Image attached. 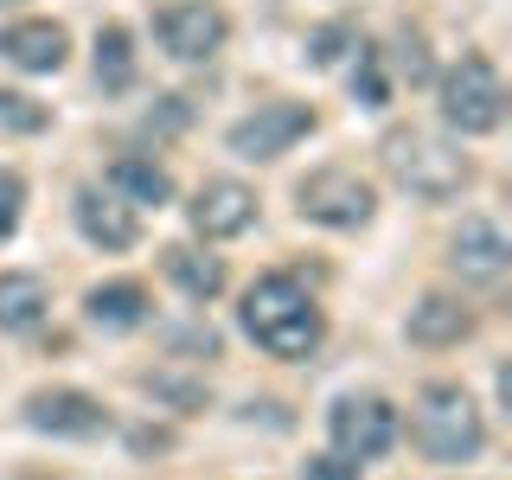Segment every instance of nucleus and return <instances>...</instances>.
Instances as JSON below:
<instances>
[{
    "label": "nucleus",
    "instance_id": "2eb2a0df",
    "mask_svg": "<svg viewBox=\"0 0 512 480\" xmlns=\"http://www.w3.org/2000/svg\"><path fill=\"white\" fill-rule=\"evenodd\" d=\"M404 333L416 346H461L474 333V314H468V301H455V295H423L410 308Z\"/></svg>",
    "mask_w": 512,
    "mask_h": 480
},
{
    "label": "nucleus",
    "instance_id": "393cba45",
    "mask_svg": "<svg viewBox=\"0 0 512 480\" xmlns=\"http://www.w3.org/2000/svg\"><path fill=\"white\" fill-rule=\"evenodd\" d=\"M0 7H13V0H0Z\"/></svg>",
    "mask_w": 512,
    "mask_h": 480
},
{
    "label": "nucleus",
    "instance_id": "f03ea898",
    "mask_svg": "<svg viewBox=\"0 0 512 480\" xmlns=\"http://www.w3.org/2000/svg\"><path fill=\"white\" fill-rule=\"evenodd\" d=\"M378 160L410 199H429V205L468 192V180H474V160L448 135H436V128H391V135L378 141Z\"/></svg>",
    "mask_w": 512,
    "mask_h": 480
},
{
    "label": "nucleus",
    "instance_id": "a211bd4d",
    "mask_svg": "<svg viewBox=\"0 0 512 480\" xmlns=\"http://www.w3.org/2000/svg\"><path fill=\"white\" fill-rule=\"evenodd\" d=\"M160 269H167V282L180 288L186 301H212L218 288H224V263H218V256H205V250H192V244H173L167 256H160Z\"/></svg>",
    "mask_w": 512,
    "mask_h": 480
},
{
    "label": "nucleus",
    "instance_id": "39448f33",
    "mask_svg": "<svg viewBox=\"0 0 512 480\" xmlns=\"http://www.w3.org/2000/svg\"><path fill=\"white\" fill-rule=\"evenodd\" d=\"M442 122L455 128V135H493V128L506 122V84H500V71H493V58L468 52L461 64L442 71Z\"/></svg>",
    "mask_w": 512,
    "mask_h": 480
},
{
    "label": "nucleus",
    "instance_id": "9b49d317",
    "mask_svg": "<svg viewBox=\"0 0 512 480\" xmlns=\"http://www.w3.org/2000/svg\"><path fill=\"white\" fill-rule=\"evenodd\" d=\"M448 263H455L461 282H500L512 269V244L493 218H461L455 244H448Z\"/></svg>",
    "mask_w": 512,
    "mask_h": 480
},
{
    "label": "nucleus",
    "instance_id": "dca6fc26",
    "mask_svg": "<svg viewBox=\"0 0 512 480\" xmlns=\"http://www.w3.org/2000/svg\"><path fill=\"white\" fill-rule=\"evenodd\" d=\"M148 288L141 282H96L90 295H84V320L90 327H103V333H135L141 320H148Z\"/></svg>",
    "mask_w": 512,
    "mask_h": 480
},
{
    "label": "nucleus",
    "instance_id": "0eeeda50",
    "mask_svg": "<svg viewBox=\"0 0 512 480\" xmlns=\"http://www.w3.org/2000/svg\"><path fill=\"white\" fill-rule=\"evenodd\" d=\"M154 39L173 64H212L231 39V20L212 7V0H173V7L154 13Z\"/></svg>",
    "mask_w": 512,
    "mask_h": 480
},
{
    "label": "nucleus",
    "instance_id": "f3484780",
    "mask_svg": "<svg viewBox=\"0 0 512 480\" xmlns=\"http://www.w3.org/2000/svg\"><path fill=\"white\" fill-rule=\"evenodd\" d=\"M52 308V288L32 269H0V333H32Z\"/></svg>",
    "mask_w": 512,
    "mask_h": 480
},
{
    "label": "nucleus",
    "instance_id": "6ab92c4d",
    "mask_svg": "<svg viewBox=\"0 0 512 480\" xmlns=\"http://www.w3.org/2000/svg\"><path fill=\"white\" fill-rule=\"evenodd\" d=\"M96 84L109 96H122L135 84V32L128 26H103L96 32Z\"/></svg>",
    "mask_w": 512,
    "mask_h": 480
},
{
    "label": "nucleus",
    "instance_id": "4be33fe9",
    "mask_svg": "<svg viewBox=\"0 0 512 480\" xmlns=\"http://www.w3.org/2000/svg\"><path fill=\"white\" fill-rule=\"evenodd\" d=\"M352 96H359L365 109H384V96H391V84H384V71H378V52H365V45H359V71H352Z\"/></svg>",
    "mask_w": 512,
    "mask_h": 480
},
{
    "label": "nucleus",
    "instance_id": "f8f14e48",
    "mask_svg": "<svg viewBox=\"0 0 512 480\" xmlns=\"http://www.w3.org/2000/svg\"><path fill=\"white\" fill-rule=\"evenodd\" d=\"M71 218H77V231H84L96 250H135V237H141L135 205H122L109 186H84L77 205H71Z\"/></svg>",
    "mask_w": 512,
    "mask_h": 480
},
{
    "label": "nucleus",
    "instance_id": "1a4fd4ad",
    "mask_svg": "<svg viewBox=\"0 0 512 480\" xmlns=\"http://www.w3.org/2000/svg\"><path fill=\"white\" fill-rule=\"evenodd\" d=\"M26 423L39 436H71V442H90L109 429V410L96 404L90 391H71V384H52V391H32L26 397Z\"/></svg>",
    "mask_w": 512,
    "mask_h": 480
},
{
    "label": "nucleus",
    "instance_id": "6e6552de",
    "mask_svg": "<svg viewBox=\"0 0 512 480\" xmlns=\"http://www.w3.org/2000/svg\"><path fill=\"white\" fill-rule=\"evenodd\" d=\"M314 135V109L308 103H256L244 122H231V154L237 160H282L295 141Z\"/></svg>",
    "mask_w": 512,
    "mask_h": 480
},
{
    "label": "nucleus",
    "instance_id": "f257e3e1",
    "mask_svg": "<svg viewBox=\"0 0 512 480\" xmlns=\"http://www.w3.org/2000/svg\"><path fill=\"white\" fill-rule=\"evenodd\" d=\"M237 320H244V333L269 359H314L320 340H327V314H320V301L295 276H256L244 288Z\"/></svg>",
    "mask_w": 512,
    "mask_h": 480
},
{
    "label": "nucleus",
    "instance_id": "b1692460",
    "mask_svg": "<svg viewBox=\"0 0 512 480\" xmlns=\"http://www.w3.org/2000/svg\"><path fill=\"white\" fill-rule=\"evenodd\" d=\"M397 64H404V71H410V77H429V58H423V39H404V58H397Z\"/></svg>",
    "mask_w": 512,
    "mask_h": 480
},
{
    "label": "nucleus",
    "instance_id": "7ed1b4c3",
    "mask_svg": "<svg viewBox=\"0 0 512 480\" xmlns=\"http://www.w3.org/2000/svg\"><path fill=\"white\" fill-rule=\"evenodd\" d=\"M410 442L423 448L429 461H474L487 448V416L468 397V384H423L410 404Z\"/></svg>",
    "mask_w": 512,
    "mask_h": 480
},
{
    "label": "nucleus",
    "instance_id": "aec40b11",
    "mask_svg": "<svg viewBox=\"0 0 512 480\" xmlns=\"http://www.w3.org/2000/svg\"><path fill=\"white\" fill-rule=\"evenodd\" d=\"M45 122H52L45 103H32V96H20V90H0V128H13V135H39Z\"/></svg>",
    "mask_w": 512,
    "mask_h": 480
},
{
    "label": "nucleus",
    "instance_id": "9d476101",
    "mask_svg": "<svg viewBox=\"0 0 512 480\" xmlns=\"http://www.w3.org/2000/svg\"><path fill=\"white\" fill-rule=\"evenodd\" d=\"M186 218H192V231H199L205 244H224V237H244L250 224H256V192H250L244 180H205L199 192H192Z\"/></svg>",
    "mask_w": 512,
    "mask_h": 480
},
{
    "label": "nucleus",
    "instance_id": "20e7f679",
    "mask_svg": "<svg viewBox=\"0 0 512 480\" xmlns=\"http://www.w3.org/2000/svg\"><path fill=\"white\" fill-rule=\"evenodd\" d=\"M327 436H333V455L352 461V468H365V461L391 455L397 436H404V416H397L391 397L378 391H346L340 404L327 410Z\"/></svg>",
    "mask_w": 512,
    "mask_h": 480
},
{
    "label": "nucleus",
    "instance_id": "4468645a",
    "mask_svg": "<svg viewBox=\"0 0 512 480\" xmlns=\"http://www.w3.org/2000/svg\"><path fill=\"white\" fill-rule=\"evenodd\" d=\"M103 186L116 192L122 205H135V212H141V205H154V212H160V205L173 199V173L160 167V160H148V154H116V160H109V173H103Z\"/></svg>",
    "mask_w": 512,
    "mask_h": 480
},
{
    "label": "nucleus",
    "instance_id": "423d86ee",
    "mask_svg": "<svg viewBox=\"0 0 512 480\" xmlns=\"http://www.w3.org/2000/svg\"><path fill=\"white\" fill-rule=\"evenodd\" d=\"M295 205L320 231H359V224H372V212H378V192L352 167H320L295 186Z\"/></svg>",
    "mask_w": 512,
    "mask_h": 480
},
{
    "label": "nucleus",
    "instance_id": "5701e85b",
    "mask_svg": "<svg viewBox=\"0 0 512 480\" xmlns=\"http://www.w3.org/2000/svg\"><path fill=\"white\" fill-rule=\"evenodd\" d=\"M340 45H352L346 26H320L314 39H308V58H314V64H333V58H340Z\"/></svg>",
    "mask_w": 512,
    "mask_h": 480
},
{
    "label": "nucleus",
    "instance_id": "ddd939ff",
    "mask_svg": "<svg viewBox=\"0 0 512 480\" xmlns=\"http://www.w3.org/2000/svg\"><path fill=\"white\" fill-rule=\"evenodd\" d=\"M0 58L13 64V71L26 77H52L64 58H71V32H64L58 20H20L0 32Z\"/></svg>",
    "mask_w": 512,
    "mask_h": 480
},
{
    "label": "nucleus",
    "instance_id": "412c9836",
    "mask_svg": "<svg viewBox=\"0 0 512 480\" xmlns=\"http://www.w3.org/2000/svg\"><path fill=\"white\" fill-rule=\"evenodd\" d=\"M20 218H26V180L13 167H0V244L20 231Z\"/></svg>",
    "mask_w": 512,
    "mask_h": 480
}]
</instances>
